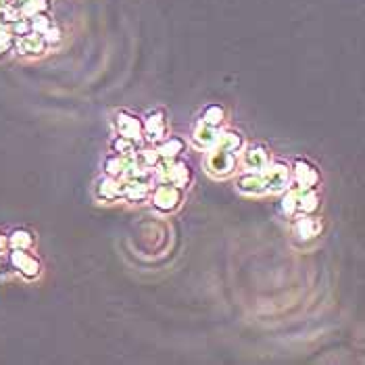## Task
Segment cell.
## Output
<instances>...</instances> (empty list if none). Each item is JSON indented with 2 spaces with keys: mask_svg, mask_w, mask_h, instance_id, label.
Segmentation results:
<instances>
[{
  "mask_svg": "<svg viewBox=\"0 0 365 365\" xmlns=\"http://www.w3.org/2000/svg\"><path fill=\"white\" fill-rule=\"evenodd\" d=\"M148 200L159 213L169 215V213H174L180 209V204L184 200V188L167 184V182H156V186L150 188Z\"/></svg>",
  "mask_w": 365,
  "mask_h": 365,
  "instance_id": "1",
  "label": "cell"
},
{
  "mask_svg": "<svg viewBox=\"0 0 365 365\" xmlns=\"http://www.w3.org/2000/svg\"><path fill=\"white\" fill-rule=\"evenodd\" d=\"M152 174H154L152 178L156 182H167V184L180 186L184 190H186V186L192 180V167H190L188 161H182V159H174V161H163L161 159Z\"/></svg>",
  "mask_w": 365,
  "mask_h": 365,
  "instance_id": "2",
  "label": "cell"
},
{
  "mask_svg": "<svg viewBox=\"0 0 365 365\" xmlns=\"http://www.w3.org/2000/svg\"><path fill=\"white\" fill-rule=\"evenodd\" d=\"M266 194H282L290 186V165L282 159H272L261 172Z\"/></svg>",
  "mask_w": 365,
  "mask_h": 365,
  "instance_id": "3",
  "label": "cell"
},
{
  "mask_svg": "<svg viewBox=\"0 0 365 365\" xmlns=\"http://www.w3.org/2000/svg\"><path fill=\"white\" fill-rule=\"evenodd\" d=\"M204 165H207V174L213 176V178H228L236 172L238 167V154L234 152H228L220 146L211 148L204 159Z\"/></svg>",
  "mask_w": 365,
  "mask_h": 365,
  "instance_id": "4",
  "label": "cell"
},
{
  "mask_svg": "<svg viewBox=\"0 0 365 365\" xmlns=\"http://www.w3.org/2000/svg\"><path fill=\"white\" fill-rule=\"evenodd\" d=\"M272 161V152L263 144H244L238 152V165L242 172L261 174Z\"/></svg>",
  "mask_w": 365,
  "mask_h": 365,
  "instance_id": "5",
  "label": "cell"
},
{
  "mask_svg": "<svg viewBox=\"0 0 365 365\" xmlns=\"http://www.w3.org/2000/svg\"><path fill=\"white\" fill-rule=\"evenodd\" d=\"M9 266L11 270H15L23 280H36L40 278L42 274V266L36 255H32V250H19V248H13L9 250Z\"/></svg>",
  "mask_w": 365,
  "mask_h": 365,
  "instance_id": "6",
  "label": "cell"
},
{
  "mask_svg": "<svg viewBox=\"0 0 365 365\" xmlns=\"http://www.w3.org/2000/svg\"><path fill=\"white\" fill-rule=\"evenodd\" d=\"M320 184V172L311 161L296 156L290 165V186L305 190V188H318Z\"/></svg>",
  "mask_w": 365,
  "mask_h": 365,
  "instance_id": "7",
  "label": "cell"
},
{
  "mask_svg": "<svg viewBox=\"0 0 365 365\" xmlns=\"http://www.w3.org/2000/svg\"><path fill=\"white\" fill-rule=\"evenodd\" d=\"M167 136V115L163 109L148 111L146 117L142 119V140L156 144Z\"/></svg>",
  "mask_w": 365,
  "mask_h": 365,
  "instance_id": "8",
  "label": "cell"
},
{
  "mask_svg": "<svg viewBox=\"0 0 365 365\" xmlns=\"http://www.w3.org/2000/svg\"><path fill=\"white\" fill-rule=\"evenodd\" d=\"M19 57H42L44 52L48 50V44L44 40L42 34L30 30L27 34L15 38V48H13Z\"/></svg>",
  "mask_w": 365,
  "mask_h": 365,
  "instance_id": "9",
  "label": "cell"
},
{
  "mask_svg": "<svg viewBox=\"0 0 365 365\" xmlns=\"http://www.w3.org/2000/svg\"><path fill=\"white\" fill-rule=\"evenodd\" d=\"M115 128H117L119 136L130 138L136 144L142 142V117H138L136 113L126 111V109L117 111V115H115Z\"/></svg>",
  "mask_w": 365,
  "mask_h": 365,
  "instance_id": "10",
  "label": "cell"
},
{
  "mask_svg": "<svg viewBox=\"0 0 365 365\" xmlns=\"http://www.w3.org/2000/svg\"><path fill=\"white\" fill-rule=\"evenodd\" d=\"M322 232V222L316 215H296L292 217V236L298 242H311L316 240Z\"/></svg>",
  "mask_w": 365,
  "mask_h": 365,
  "instance_id": "11",
  "label": "cell"
},
{
  "mask_svg": "<svg viewBox=\"0 0 365 365\" xmlns=\"http://www.w3.org/2000/svg\"><path fill=\"white\" fill-rule=\"evenodd\" d=\"M123 190H126V182L111 178V176H102L96 182V198L102 202H115L123 198Z\"/></svg>",
  "mask_w": 365,
  "mask_h": 365,
  "instance_id": "12",
  "label": "cell"
},
{
  "mask_svg": "<svg viewBox=\"0 0 365 365\" xmlns=\"http://www.w3.org/2000/svg\"><path fill=\"white\" fill-rule=\"evenodd\" d=\"M220 134L222 130L220 128H213V126H207L198 119V123L192 128V134H190V140L192 144L198 148V150H211L217 146V140H220Z\"/></svg>",
  "mask_w": 365,
  "mask_h": 365,
  "instance_id": "13",
  "label": "cell"
},
{
  "mask_svg": "<svg viewBox=\"0 0 365 365\" xmlns=\"http://www.w3.org/2000/svg\"><path fill=\"white\" fill-rule=\"evenodd\" d=\"M294 188V186H292ZM322 207V198L318 194V188H296V215H316Z\"/></svg>",
  "mask_w": 365,
  "mask_h": 365,
  "instance_id": "14",
  "label": "cell"
},
{
  "mask_svg": "<svg viewBox=\"0 0 365 365\" xmlns=\"http://www.w3.org/2000/svg\"><path fill=\"white\" fill-rule=\"evenodd\" d=\"M156 152L163 161H174V159H180L184 148H186V140L180 138V136H165L163 140L156 142Z\"/></svg>",
  "mask_w": 365,
  "mask_h": 365,
  "instance_id": "15",
  "label": "cell"
},
{
  "mask_svg": "<svg viewBox=\"0 0 365 365\" xmlns=\"http://www.w3.org/2000/svg\"><path fill=\"white\" fill-rule=\"evenodd\" d=\"M236 190L242 192V194H246V196H261V194H266L261 174H250V172H242L236 178Z\"/></svg>",
  "mask_w": 365,
  "mask_h": 365,
  "instance_id": "16",
  "label": "cell"
},
{
  "mask_svg": "<svg viewBox=\"0 0 365 365\" xmlns=\"http://www.w3.org/2000/svg\"><path fill=\"white\" fill-rule=\"evenodd\" d=\"M150 182L144 180H130L126 182V190H123V200L132 202V204H140L146 202L150 196Z\"/></svg>",
  "mask_w": 365,
  "mask_h": 365,
  "instance_id": "17",
  "label": "cell"
},
{
  "mask_svg": "<svg viewBox=\"0 0 365 365\" xmlns=\"http://www.w3.org/2000/svg\"><path fill=\"white\" fill-rule=\"evenodd\" d=\"M136 154V152H134ZM134 154L132 156H119V154H109L107 159H104V176H111V178H117L121 180L128 165L134 161Z\"/></svg>",
  "mask_w": 365,
  "mask_h": 365,
  "instance_id": "18",
  "label": "cell"
},
{
  "mask_svg": "<svg viewBox=\"0 0 365 365\" xmlns=\"http://www.w3.org/2000/svg\"><path fill=\"white\" fill-rule=\"evenodd\" d=\"M244 144H246V142H244V136H242L238 130H234V128L222 130L220 140H217V146H220V148H224V150H228V152H234V154H238Z\"/></svg>",
  "mask_w": 365,
  "mask_h": 365,
  "instance_id": "19",
  "label": "cell"
},
{
  "mask_svg": "<svg viewBox=\"0 0 365 365\" xmlns=\"http://www.w3.org/2000/svg\"><path fill=\"white\" fill-rule=\"evenodd\" d=\"M34 234L25 228H17L7 236V250L19 248V250H32L34 248Z\"/></svg>",
  "mask_w": 365,
  "mask_h": 365,
  "instance_id": "20",
  "label": "cell"
},
{
  "mask_svg": "<svg viewBox=\"0 0 365 365\" xmlns=\"http://www.w3.org/2000/svg\"><path fill=\"white\" fill-rule=\"evenodd\" d=\"M200 121L207 126H213V128H222L226 121V109L222 107V104H207V107L202 109Z\"/></svg>",
  "mask_w": 365,
  "mask_h": 365,
  "instance_id": "21",
  "label": "cell"
},
{
  "mask_svg": "<svg viewBox=\"0 0 365 365\" xmlns=\"http://www.w3.org/2000/svg\"><path fill=\"white\" fill-rule=\"evenodd\" d=\"M136 163L138 165H142V167H146V169H152L154 172V167L159 165V161H161V156H159V152H156V148L154 146H144V148H136Z\"/></svg>",
  "mask_w": 365,
  "mask_h": 365,
  "instance_id": "22",
  "label": "cell"
},
{
  "mask_svg": "<svg viewBox=\"0 0 365 365\" xmlns=\"http://www.w3.org/2000/svg\"><path fill=\"white\" fill-rule=\"evenodd\" d=\"M280 209H282V213L292 220L296 217V188L288 186L282 194H280Z\"/></svg>",
  "mask_w": 365,
  "mask_h": 365,
  "instance_id": "23",
  "label": "cell"
},
{
  "mask_svg": "<svg viewBox=\"0 0 365 365\" xmlns=\"http://www.w3.org/2000/svg\"><path fill=\"white\" fill-rule=\"evenodd\" d=\"M138 144L130 138H123V136H115L111 140V152L113 154H119V156H132L136 152Z\"/></svg>",
  "mask_w": 365,
  "mask_h": 365,
  "instance_id": "24",
  "label": "cell"
},
{
  "mask_svg": "<svg viewBox=\"0 0 365 365\" xmlns=\"http://www.w3.org/2000/svg\"><path fill=\"white\" fill-rule=\"evenodd\" d=\"M42 36H44V40H46L48 48H50V46H59V44L63 42V30H61V25L55 23V21H52V23L46 27V32H44Z\"/></svg>",
  "mask_w": 365,
  "mask_h": 365,
  "instance_id": "25",
  "label": "cell"
},
{
  "mask_svg": "<svg viewBox=\"0 0 365 365\" xmlns=\"http://www.w3.org/2000/svg\"><path fill=\"white\" fill-rule=\"evenodd\" d=\"M5 250H7V236L0 234V255H3Z\"/></svg>",
  "mask_w": 365,
  "mask_h": 365,
  "instance_id": "26",
  "label": "cell"
}]
</instances>
